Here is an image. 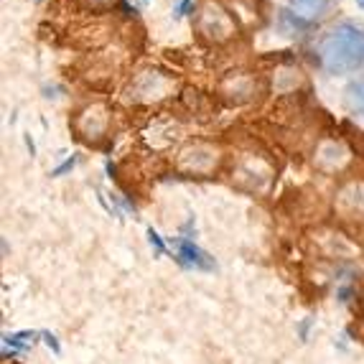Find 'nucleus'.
<instances>
[{"label": "nucleus", "instance_id": "nucleus-19", "mask_svg": "<svg viewBox=\"0 0 364 364\" xmlns=\"http://www.w3.org/2000/svg\"><path fill=\"white\" fill-rule=\"evenodd\" d=\"M309 328H311V318H306L304 323H301V326H298V334H301V339H309Z\"/></svg>", "mask_w": 364, "mask_h": 364}, {"label": "nucleus", "instance_id": "nucleus-7", "mask_svg": "<svg viewBox=\"0 0 364 364\" xmlns=\"http://www.w3.org/2000/svg\"><path fill=\"white\" fill-rule=\"evenodd\" d=\"M219 166H222V151L204 140L186 143L176 156V168L186 176H212Z\"/></svg>", "mask_w": 364, "mask_h": 364}, {"label": "nucleus", "instance_id": "nucleus-18", "mask_svg": "<svg viewBox=\"0 0 364 364\" xmlns=\"http://www.w3.org/2000/svg\"><path fill=\"white\" fill-rule=\"evenodd\" d=\"M43 341H46V346H49V349H54V354H59L61 352V346H59V341H56V336L54 334H49V331H43Z\"/></svg>", "mask_w": 364, "mask_h": 364}, {"label": "nucleus", "instance_id": "nucleus-8", "mask_svg": "<svg viewBox=\"0 0 364 364\" xmlns=\"http://www.w3.org/2000/svg\"><path fill=\"white\" fill-rule=\"evenodd\" d=\"M334 209L344 222H364V181H346L339 186Z\"/></svg>", "mask_w": 364, "mask_h": 364}, {"label": "nucleus", "instance_id": "nucleus-21", "mask_svg": "<svg viewBox=\"0 0 364 364\" xmlns=\"http://www.w3.org/2000/svg\"><path fill=\"white\" fill-rule=\"evenodd\" d=\"M357 3H359V6H362V8H364V0H357Z\"/></svg>", "mask_w": 364, "mask_h": 364}, {"label": "nucleus", "instance_id": "nucleus-13", "mask_svg": "<svg viewBox=\"0 0 364 364\" xmlns=\"http://www.w3.org/2000/svg\"><path fill=\"white\" fill-rule=\"evenodd\" d=\"M33 339H36L33 331H18V334H8L3 344L6 346L11 344V349H28V346L33 344Z\"/></svg>", "mask_w": 364, "mask_h": 364}, {"label": "nucleus", "instance_id": "nucleus-11", "mask_svg": "<svg viewBox=\"0 0 364 364\" xmlns=\"http://www.w3.org/2000/svg\"><path fill=\"white\" fill-rule=\"evenodd\" d=\"M178 262L183 267H191V270H214L217 262L209 252H204L201 247H196L194 242H188V240H181L178 242Z\"/></svg>", "mask_w": 364, "mask_h": 364}, {"label": "nucleus", "instance_id": "nucleus-4", "mask_svg": "<svg viewBox=\"0 0 364 364\" xmlns=\"http://www.w3.org/2000/svg\"><path fill=\"white\" fill-rule=\"evenodd\" d=\"M232 183L250 194H260L270 186L275 176V166L262 153H240L232 161Z\"/></svg>", "mask_w": 364, "mask_h": 364}, {"label": "nucleus", "instance_id": "nucleus-12", "mask_svg": "<svg viewBox=\"0 0 364 364\" xmlns=\"http://www.w3.org/2000/svg\"><path fill=\"white\" fill-rule=\"evenodd\" d=\"M344 102L349 107V112L364 117V74L357 77L354 82H349L344 90Z\"/></svg>", "mask_w": 364, "mask_h": 364}, {"label": "nucleus", "instance_id": "nucleus-10", "mask_svg": "<svg viewBox=\"0 0 364 364\" xmlns=\"http://www.w3.org/2000/svg\"><path fill=\"white\" fill-rule=\"evenodd\" d=\"M336 8V0H288V11L306 21L309 26H316L326 21Z\"/></svg>", "mask_w": 364, "mask_h": 364}, {"label": "nucleus", "instance_id": "nucleus-16", "mask_svg": "<svg viewBox=\"0 0 364 364\" xmlns=\"http://www.w3.org/2000/svg\"><path fill=\"white\" fill-rule=\"evenodd\" d=\"M349 140H352L354 151L364 156V133H362V130H349Z\"/></svg>", "mask_w": 364, "mask_h": 364}, {"label": "nucleus", "instance_id": "nucleus-14", "mask_svg": "<svg viewBox=\"0 0 364 364\" xmlns=\"http://www.w3.org/2000/svg\"><path fill=\"white\" fill-rule=\"evenodd\" d=\"M148 240H151V247L156 250L158 257L166 255V245H164V240H161V235H158L156 230H148Z\"/></svg>", "mask_w": 364, "mask_h": 364}, {"label": "nucleus", "instance_id": "nucleus-15", "mask_svg": "<svg viewBox=\"0 0 364 364\" xmlns=\"http://www.w3.org/2000/svg\"><path fill=\"white\" fill-rule=\"evenodd\" d=\"M82 6L92 8V11H105V8H112L117 6V0H79Z\"/></svg>", "mask_w": 364, "mask_h": 364}, {"label": "nucleus", "instance_id": "nucleus-1", "mask_svg": "<svg viewBox=\"0 0 364 364\" xmlns=\"http://www.w3.org/2000/svg\"><path fill=\"white\" fill-rule=\"evenodd\" d=\"M314 61L321 72L344 77L364 67V26L339 21L326 28L314 43Z\"/></svg>", "mask_w": 364, "mask_h": 364}, {"label": "nucleus", "instance_id": "nucleus-6", "mask_svg": "<svg viewBox=\"0 0 364 364\" xmlns=\"http://www.w3.org/2000/svg\"><path fill=\"white\" fill-rule=\"evenodd\" d=\"M262 95H265V82L252 72H230L217 85V97L232 107L252 105Z\"/></svg>", "mask_w": 364, "mask_h": 364}, {"label": "nucleus", "instance_id": "nucleus-17", "mask_svg": "<svg viewBox=\"0 0 364 364\" xmlns=\"http://www.w3.org/2000/svg\"><path fill=\"white\" fill-rule=\"evenodd\" d=\"M74 166H77V158H67V161H64L59 168L51 171V176H64V173H67V171H72Z\"/></svg>", "mask_w": 364, "mask_h": 364}, {"label": "nucleus", "instance_id": "nucleus-3", "mask_svg": "<svg viewBox=\"0 0 364 364\" xmlns=\"http://www.w3.org/2000/svg\"><path fill=\"white\" fill-rule=\"evenodd\" d=\"M74 138L79 143L92 148H100L102 143H107L109 128H112V109L102 100H95V102H87L85 107H79L74 112L72 122H69Z\"/></svg>", "mask_w": 364, "mask_h": 364}, {"label": "nucleus", "instance_id": "nucleus-20", "mask_svg": "<svg viewBox=\"0 0 364 364\" xmlns=\"http://www.w3.org/2000/svg\"><path fill=\"white\" fill-rule=\"evenodd\" d=\"M188 8H191V0H181V3H178L176 11H173V13H176V16H183V13H186Z\"/></svg>", "mask_w": 364, "mask_h": 364}, {"label": "nucleus", "instance_id": "nucleus-5", "mask_svg": "<svg viewBox=\"0 0 364 364\" xmlns=\"http://www.w3.org/2000/svg\"><path fill=\"white\" fill-rule=\"evenodd\" d=\"M176 90L178 85L176 79H173V74L164 72V69L148 67V69H140L138 74H133L125 95L133 102H156V100L171 97Z\"/></svg>", "mask_w": 364, "mask_h": 364}, {"label": "nucleus", "instance_id": "nucleus-9", "mask_svg": "<svg viewBox=\"0 0 364 364\" xmlns=\"http://www.w3.org/2000/svg\"><path fill=\"white\" fill-rule=\"evenodd\" d=\"M346 164H349V148L341 140H321L316 146L314 166L321 173H339Z\"/></svg>", "mask_w": 364, "mask_h": 364}, {"label": "nucleus", "instance_id": "nucleus-2", "mask_svg": "<svg viewBox=\"0 0 364 364\" xmlns=\"http://www.w3.org/2000/svg\"><path fill=\"white\" fill-rule=\"evenodd\" d=\"M194 31L209 46H225L237 36V21L219 0H204L194 13Z\"/></svg>", "mask_w": 364, "mask_h": 364}]
</instances>
